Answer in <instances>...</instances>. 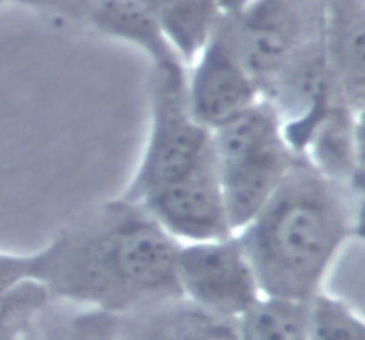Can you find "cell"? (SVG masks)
Returning <instances> with one entry per match:
<instances>
[{"label": "cell", "instance_id": "6da1fadb", "mask_svg": "<svg viewBox=\"0 0 365 340\" xmlns=\"http://www.w3.org/2000/svg\"><path fill=\"white\" fill-rule=\"evenodd\" d=\"M178 248L141 205L118 196L34 252V282L56 302L132 316L180 299Z\"/></svg>", "mask_w": 365, "mask_h": 340}, {"label": "cell", "instance_id": "7a4b0ae2", "mask_svg": "<svg viewBox=\"0 0 365 340\" xmlns=\"http://www.w3.org/2000/svg\"><path fill=\"white\" fill-rule=\"evenodd\" d=\"M360 200L296 160L259 214L235 232L262 298L309 303L324 291L341 252L359 235Z\"/></svg>", "mask_w": 365, "mask_h": 340}, {"label": "cell", "instance_id": "3957f363", "mask_svg": "<svg viewBox=\"0 0 365 340\" xmlns=\"http://www.w3.org/2000/svg\"><path fill=\"white\" fill-rule=\"evenodd\" d=\"M210 150L234 234L259 214L299 159L264 100L210 132Z\"/></svg>", "mask_w": 365, "mask_h": 340}, {"label": "cell", "instance_id": "277c9868", "mask_svg": "<svg viewBox=\"0 0 365 340\" xmlns=\"http://www.w3.org/2000/svg\"><path fill=\"white\" fill-rule=\"evenodd\" d=\"M187 68H153L150 128L141 159L120 198L141 203L195 166L210 148V132L192 116Z\"/></svg>", "mask_w": 365, "mask_h": 340}, {"label": "cell", "instance_id": "5b68a950", "mask_svg": "<svg viewBox=\"0 0 365 340\" xmlns=\"http://www.w3.org/2000/svg\"><path fill=\"white\" fill-rule=\"evenodd\" d=\"M324 0H242L230 11L235 48L259 91L321 46Z\"/></svg>", "mask_w": 365, "mask_h": 340}, {"label": "cell", "instance_id": "8992f818", "mask_svg": "<svg viewBox=\"0 0 365 340\" xmlns=\"http://www.w3.org/2000/svg\"><path fill=\"white\" fill-rule=\"evenodd\" d=\"M180 299L223 319L239 321L260 298V289L237 235L180 244L177 255Z\"/></svg>", "mask_w": 365, "mask_h": 340}, {"label": "cell", "instance_id": "52a82bcc", "mask_svg": "<svg viewBox=\"0 0 365 340\" xmlns=\"http://www.w3.org/2000/svg\"><path fill=\"white\" fill-rule=\"evenodd\" d=\"M185 89L192 116L209 132L262 100L259 86L235 48L230 11L225 14L202 52L187 66Z\"/></svg>", "mask_w": 365, "mask_h": 340}, {"label": "cell", "instance_id": "ba28073f", "mask_svg": "<svg viewBox=\"0 0 365 340\" xmlns=\"http://www.w3.org/2000/svg\"><path fill=\"white\" fill-rule=\"evenodd\" d=\"M138 205L178 244L216 241L234 234L210 148L195 166Z\"/></svg>", "mask_w": 365, "mask_h": 340}, {"label": "cell", "instance_id": "9c48e42d", "mask_svg": "<svg viewBox=\"0 0 365 340\" xmlns=\"http://www.w3.org/2000/svg\"><path fill=\"white\" fill-rule=\"evenodd\" d=\"M11 2L135 46L148 57L153 68L185 66L168 45L155 16L139 0H11Z\"/></svg>", "mask_w": 365, "mask_h": 340}, {"label": "cell", "instance_id": "30bf717a", "mask_svg": "<svg viewBox=\"0 0 365 340\" xmlns=\"http://www.w3.org/2000/svg\"><path fill=\"white\" fill-rule=\"evenodd\" d=\"M362 125L364 113L353 109L335 89L299 157L327 178L362 195Z\"/></svg>", "mask_w": 365, "mask_h": 340}, {"label": "cell", "instance_id": "8fae6325", "mask_svg": "<svg viewBox=\"0 0 365 340\" xmlns=\"http://www.w3.org/2000/svg\"><path fill=\"white\" fill-rule=\"evenodd\" d=\"M321 41L335 89L364 113L365 0H324Z\"/></svg>", "mask_w": 365, "mask_h": 340}, {"label": "cell", "instance_id": "7c38bea8", "mask_svg": "<svg viewBox=\"0 0 365 340\" xmlns=\"http://www.w3.org/2000/svg\"><path fill=\"white\" fill-rule=\"evenodd\" d=\"M121 317L120 340H239L237 321L210 316L184 299Z\"/></svg>", "mask_w": 365, "mask_h": 340}, {"label": "cell", "instance_id": "4fadbf2b", "mask_svg": "<svg viewBox=\"0 0 365 340\" xmlns=\"http://www.w3.org/2000/svg\"><path fill=\"white\" fill-rule=\"evenodd\" d=\"M155 16L168 45L185 68L202 52L228 11L241 0H139Z\"/></svg>", "mask_w": 365, "mask_h": 340}, {"label": "cell", "instance_id": "5bb4252c", "mask_svg": "<svg viewBox=\"0 0 365 340\" xmlns=\"http://www.w3.org/2000/svg\"><path fill=\"white\" fill-rule=\"evenodd\" d=\"M307 305L260 298L237 321L239 340H307Z\"/></svg>", "mask_w": 365, "mask_h": 340}, {"label": "cell", "instance_id": "9a60e30c", "mask_svg": "<svg viewBox=\"0 0 365 340\" xmlns=\"http://www.w3.org/2000/svg\"><path fill=\"white\" fill-rule=\"evenodd\" d=\"M307 340H365V323L348 302L323 291L307 305Z\"/></svg>", "mask_w": 365, "mask_h": 340}, {"label": "cell", "instance_id": "2e32d148", "mask_svg": "<svg viewBox=\"0 0 365 340\" xmlns=\"http://www.w3.org/2000/svg\"><path fill=\"white\" fill-rule=\"evenodd\" d=\"M121 317L96 310L78 309L52 331L38 340H120Z\"/></svg>", "mask_w": 365, "mask_h": 340}, {"label": "cell", "instance_id": "e0dca14e", "mask_svg": "<svg viewBox=\"0 0 365 340\" xmlns=\"http://www.w3.org/2000/svg\"><path fill=\"white\" fill-rule=\"evenodd\" d=\"M29 280H34V253L0 252V303Z\"/></svg>", "mask_w": 365, "mask_h": 340}, {"label": "cell", "instance_id": "ac0fdd59", "mask_svg": "<svg viewBox=\"0 0 365 340\" xmlns=\"http://www.w3.org/2000/svg\"><path fill=\"white\" fill-rule=\"evenodd\" d=\"M7 2H11V0H0V6H4V4H7Z\"/></svg>", "mask_w": 365, "mask_h": 340}]
</instances>
